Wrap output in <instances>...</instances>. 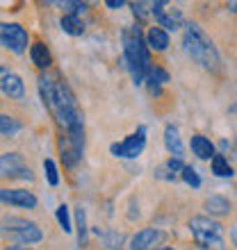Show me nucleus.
Instances as JSON below:
<instances>
[{
	"instance_id": "obj_1",
	"label": "nucleus",
	"mask_w": 237,
	"mask_h": 250,
	"mask_svg": "<svg viewBox=\"0 0 237 250\" xmlns=\"http://www.w3.org/2000/svg\"><path fill=\"white\" fill-rule=\"evenodd\" d=\"M39 91L41 98H44V105L53 114V119L57 121L59 127H64V132L85 130L82 112H80L75 96H73V91L69 89L66 82H62L57 75H41Z\"/></svg>"
},
{
	"instance_id": "obj_2",
	"label": "nucleus",
	"mask_w": 237,
	"mask_h": 250,
	"mask_svg": "<svg viewBox=\"0 0 237 250\" xmlns=\"http://www.w3.org/2000/svg\"><path fill=\"white\" fill-rule=\"evenodd\" d=\"M123 62L135 80V84H144L153 68V62L148 55V48H146L144 34L137 25L123 30Z\"/></svg>"
},
{
	"instance_id": "obj_3",
	"label": "nucleus",
	"mask_w": 237,
	"mask_h": 250,
	"mask_svg": "<svg viewBox=\"0 0 237 250\" xmlns=\"http://www.w3.org/2000/svg\"><path fill=\"white\" fill-rule=\"evenodd\" d=\"M183 30V46L187 50L191 60L201 64L205 71L210 73H219L221 71V57H219V50L214 48L212 39L203 32V27L196 25V23H185Z\"/></svg>"
},
{
	"instance_id": "obj_4",
	"label": "nucleus",
	"mask_w": 237,
	"mask_h": 250,
	"mask_svg": "<svg viewBox=\"0 0 237 250\" xmlns=\"http://www.w3.org/2000/svg\"><path fill=\"white\" fill-rule=\"evenodd\" d=\"M191 237L203 250H224V225L210 216H191L190 221Z\"/></svg>"
},
{
	"instance_id": "obj_5",
	"label": "nucleus",
	"mask_w": 237,
	"mask_h": 250,
	"mask_svg": "<svg viewBox=\"0 0 237 250\" xmlns=\"http://www.w3.org/2000/svg\"><path fill=\"white\" fill-rule=\"evenodd\" d=\"M2 232L9 234L12 239H16L23 246L39 244L41 239H44V232L39 230V225L32 223V221H25V218H9V221H5Z\"/></svg>"
},
{
	"instance_id": "obj_6",
	"label": "nucleus",
	"mask_w": 237,
	"mask_h": 250,
	"mask_svg": "<svg viewBox=\"0 0 237 250\" xmlns=\"http://www.w3.org/2000/svg\"><path fill=\"white\" fill-rule=\"evenodd\" d=\"M59 150H62V159L66 166H75L82 159V150H85V130L80 132H64L59 139Z\"/></svg>"
},
{
	"instance_id": "obj_7",
	"label": "nucleus",
	"mask_w": 237,
	"mask_h": 250,
	"mask_svg": "<svg viewBox=\"0 0 237 250\" xmlns=\"http://www.w3.org/2000/svg\"><path fill=\"white\" fill-rule=\"evenodd\" d=\"M0 43L9 48L12 53H25L27 50V32L19 23H0Z\"/></svg>"
},
{
	"instance_id": "obj_8",
	"label": "nucleus",
	"mask_w": 237,
	"mask_h": 250,
	"mask_svg": "<svg viewBox=\"0 0 237 250\" xmlns=\"http://www.w3.org/2000/svg\"><path fill=\"white\" fill-rule=\"evenodd\" d=\"M146 146V127L142 125L135 134H130V137L125 139V141H121V144H112V155L114 157H123V159H135L142 155V150H144Z\"/></svg>"
},
{
	"instance_id": "obj_9",
	"label": "nucleus",
	"mask_w": 237,
	"mask_h": 250,
	"mask_svg": "<svg viewBox=\"0 0 237 250\" xmlns=\"http://www.w3.org/2000/svg\"><path fill=\"white\" fill-rule=\"evenodd\" d=\"M0 178H23V180H32V171L25 168L23 157L19 152H5L0 155Z\"/></svg>"
},
{
	"instance_id": "obj_10",
	"label": "nucleus",
	"mask_w": 237,
	"mask_h": 250,
	"mask_svg": "<svg viewBox=\"0 0 237 250\" xmlns=\"http://www.w3.org/2000/svg\"><path fill=\"white\" fill-rule=\"evenodd\" d=\"M0 203L34 209L37 207V196L32 191H25V189H0Z\"/></svg>"
},
{
	"instance_id": "obj_11",
	"label": "nucleus",
	"mask_w": 237,
	"mask_h": 250,
	"mask_svg": "<svg viewBox=\"0 0 237 250\" xmlns=\"http://www.w3.org/2000/svg\"><path fill=\"white\" fill-rule=\"evenodd\" d=\"M165 239V232L155 230V228H144L139 230L130 241V250H151Z\"/></svg>"
},
{
	"instance_id": "obj_12",
	"label": "nucleus",
	"mask_w": 237,
	"mask_h": 250,
	"mask_svg": "<svg viewBox=\"0 0 237 250\" xmlns=\"http://www.w3.org/2000/svg\"><path fill=\"white\" fill-rule=\"evenodd\" d=\"M169 7V5H166ZM162 9V12L158 14V16H155V21H158V27H162V30H180V27L185 25V21H183V12H180V9H176V7H173V9Z\"/></svg>"
},
{
	"instance_id": "obj_13",
	"label": "nucleus",
	"mask_w": 237,
	"mask_h": 250,
	"mask_svg": "<svg viewBox=\"0 0 237 250\" xmlns=\"http://www.w3.org/2000/svg\"><path fill=\"white\" fill-rule=\"evenodd\" d=\"M144 41H146V48H151V50H155V53H162V50L169 48V34L158 25H153L151 30H148V34H146Z\"/></svg>"
},
{
	"instance_id": "obj_14",
	"label": "nucleus",
	"mask_w": 237,
	"mask_h": 250,
	"mask_svg": "<svg viewBox=\"0 0 237 250\" xmlns=\"http://www.w3.org/2000/svg\"><path fill=\"white\" fill-rule=\"evenodd\" d=\"M165 146H166V150L171 152V157L180 159L183 157V141H180V132H178L176 125H166L165 127Z\"/></svg>"
},
{
	"instance_id": "obj_15",
	"label": "nucleus",
	"mask_w": 237,
	"mask_h": 250,
	"mask_svg": "<svg viewBox=\"0 0 237 250\" xmlns=\"http://www.w3.org/2000/svg\"><path fill=\"white\" fill-rule=\"evenodd\" d=\"M191 152L198 159H212L214 157V144L203 134H194L191 137Z\"/></svg>"
},
{
	"instance_id": "obj_16",
	"label": "nucleus",
	"mask_w": 237,
	"mask_h": 250,
	"mask_svg": "<svg viewBox=\"0 0 237 250\" xmlns=\"http://www.w3.org/2000/svg\"><path fill=\"white\" fill-rule=\"evenodd\" d=\"M30 57H32V64L37 68H48V66L53 64V57H50V50L46 48V43L30 46Z\"/></svg>"
},
{
	"instance_id": "obj_17",
	"label": "nucleus",
	"mask_w": 237,
	"mask_h": 250,
	"mask_svg": "<svg viewBox=\"0 0 237 250\" xmlns=\"http://www.w3.org/2000/svg\"><path fill=\"white\" fill-rule=\"evenodd\" d=\"M2 91H5V96H9L12 100H21L23 93H25L23 80H21L19 75H14V73H9V78H7L5 84H2Z\"/></svg>"
},
{
	"instance_id": "obj_18",
	"label": "nucleus",
	"mask_w": 237,
	"mask_h": 250,
	"mask_svg": "<svg viewBox=\"0 0 237 250\" xmlns=\"http://www.w3.org/2000/svg\"><path fill=\"white\" fill-rule=\"evenodd\" d=\"M205 211H208L210 216H226V214L231 211V203L221 196H210L205 200Z\"/></svg>"
},
{
	"instance_id": "obj_19",
	"label": "nucleus",
	"mask_w": 237,
	"mask_h": 250,
	"mask_svg": "<svg viewBox=\"0 0 237 250\" xmlns=\"http://www.w3.org/2000/svg\"><path fill=\"white\" fill-rule=\"evenodd\" d=\"M59 23H62V30H64L66 34H71V37H80V34L85 32V23H82V19H80V16L64 14Z\"/></svg>"
},
{
	"instance_id": "obj_20",
	"label": "nucleus",
	"mask_w": 237,
	"mask_h": 250,
	"mask_svg": "<svg viewBox=\"0 0 237 250\" xmlns=\"http://www.w3.org/2000/svg\"><path fill=\"white\" fill-rule=\"evenodd\" d=\"M212 173H214L217 178H231L233 175V168L224 155H214V157H212Z\"/></svg>"
},
{
	"instance_id": "obj_21",
	"label": "nucleus",
	"mask_w": 237,
	"mask_h": 250,
	"mask_svg": "<svg viewBox=\"0 0 237 250\" xmlns=\"http://www.w3.org/2000/svg\"><path fill=\"white\" fill-rule=\"evenodd\" d=\"M23 125H21L19 119H14V116H7V114H0V134H16Z\"/></svg>"
},
{
	"instance_id": "obj_22",
	"label": "nucleus",
	"mask_w": 237,
	"mask_h": 250,
	"mask_svg": "<svg viewBox=\"0 0 237 250\" xmlns=\"http://www.w3.org/2000/svg\"><path fill=\"white\" fill-rule=\"evenodd\" d=\"M55 216H57V221H59V225H62V230L64 232L73 230L71 228V216H69V207H66V205H59L57 211H55Z\"/></svg>"
},
{
	"instance_id": "obj_23",
	"label": "nucleus",
	"mask_w": 237,
	"mask_h": 250,
	"mask_svg": "<svg viewBox=\"0 0 237 250\" xmlns=\"http://www.w3.org/2000/svg\"><path fill=\"white\" fill-rule=\"evenodd\" d=\"M44 171H46L48 185H50V187H57L59 185V175H57V166H55L53 159H46V162H44Z\"/></svg>"
},
{
	"instance_id": "obj_24",
	"label": "nucleus",
	"mask_w": 237,
	"mask_h": 250,
	"mask_svg": "<svg viewBox=\"0 0 237 250\" xmlns=\"http://www.w3.org/2000/svg\"><path fill=\"white\" fill-rule=\"evenodd\" d=\"M180 175H183V180L187 182L190 187H194V189H198L201 187V178H198V173L191 168V166H185L183 171H180Z\"/></svg>"
},
{
	"instance_id": "obj_25",
	"label": "nucleus",
	"mask_w": 237,
	"mask_h": 250,
	"mask_svg": "<svg viewBox=\"0 0 237 250\" xmlns=\"http://www.w3.org/2000/svg\"><path fill=\"white\" fill-rule=\"evenodd\" d=\"M75 221H78V230H80V244H85L87 241V223H85V209L78 207L75 211Z\"/></svg>"
},
{
	"instance_id": "obj_26",
	"label": "nucleus",
	"mask_w": 237,
	"mask_h": 250,
	"mask_svg": "<svg viewBox=\"0 0 237 250\" xmlns=\"http://www.w3.org/2000/svg\"><path fill=\"white\" fill-rule=\"evenodd\" d=\"M59 7H64L66 14H73V16H80V14L87 9L85 2H69V0H66V2H59Z\"/></svg>"
},
{
	"instance_id": "obj_27",
	"label": "nucleus",
	"mask_w": 237,
	"mask_h": 250,
	"mask_svg": "<svg viewBox=\"0 0 237 250\" xmlns=\"http://www.w3.org/2000/svg\"><path fill=\"white\" fill-rule=\"evenodd\" d=\"M162 168H165V171H169V173H180L185 168V164L183 162H180V159H176V157H171L169 159V162H166L165 166H162Z\"/></svg>"
},
{
	"instance_id": "obj_28",
	"label": "nucleus",
	"mask_w": 237,
	"mask_h": 250,
	"mask_svg": "<svg viewBox=\"0 0 237 250\" xmlns=\"http://www.w3.org/2000/svg\"><path fill=\"white\" fill-rule=\"evenodd\" d=\"M146 2H132V12H135V16H139V19H144V16H148V12H146Z\"/></svg>"
},
{
	"instance_id": "obj_29",
	"label": "nucleus",
	"mask_w": 237,
	"mask_h": 250,
	"mask_svg": "<svg viewBox=\"0 0 237 250\" xmlns=\"http://www.w3.org/2000/svg\"><path fill=\"white\" fill-rule=\"evenodd\" d=\"M7 78H9V68H7V66H0V89H2Z\"/></svg>"
},
{
	"instance_id": "obj_30",
	"label": "nucleus",
	"mask_w": 237,
	"mask_h": 250,
	"mask_svg": "<svg viewBox=\"0 0 237 250\" xmlns=\"http://www.w3.org/2000/svg\"><path fill=\"white\" fill-rule=\"evenodd\" d=\"M121 5H123V0H107V7H112V9H117Z\"/></svg>"
},
{
	"instance_id": "obj_31",
	"label": "nucleus",
	"mask_w": 237,
	"mask_h": 250,
	"mask_svg": "<svg viewBox=\"0 0 237 250\" xmlns=\"http://www.w3.org/2000/svg\"><path fill=\"white\" fill-rule=\"evenodd\" d=\"M228 9L237 14V0H231V2H228Z\"/></svg>"
},
{
	"instance_id": "obj_32",
	"label": "nucleus",
	"mask_w": 237,
	"mask_h": 250,
	"mask_svg": "<svg viewBox=\"0 0 237 250\" xmlns=\"http://www.w3.org/2000/svg\"><path fill=\"white\" fill-rule=\"evenodd\" d=\"M5 250H32V248H25V246H9V248Z\"/></svg>"
},
{
	"instance_id": "obj_33",
	"label": "nucleus",
	"mask_w": 237,
	"mask_h": 250,
	"mask_svg": "<svg viewBox=\"0 0 237 250\" xmlns=\"http://www.w3.org/2000/svg\"><path fill=\"white\" fill-rule=\"evenodd\" d=\"M233 241L237 244V230H233Z\"/></svg>"
},
{
	"instance_id": "obj_34",
	"label": "nucleus",
	"mask_w": 237,
	"mask_h": 250,
	"mask_svg": "<svg viewBox=\"0 0 237 250\" xmlns=\"http://www.w3.org/2000/svg\"><path fill=\"white\" fill-rule=\"evenodd\" d=\"M231 112H237V103H235V105H233V107H231Z\"/></svg>"
},
{
	"instance_id": "obj_35",
	"label": "nucleus",
	"mask_w": 237,
	"mask_h": 250,
	"mask_svg": "<svg viewBox=\"0 0 237 250\" xmlns=\"http://www.w3.org/2000/svg\"><path fill=\"white\" fill-rule=\"evenodd\" d=\"M155 250H176V248H155Z\"/></svg>"
}]
</instances>
